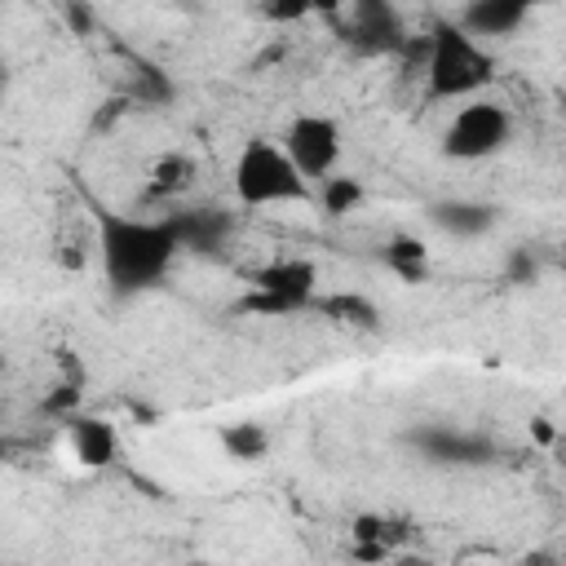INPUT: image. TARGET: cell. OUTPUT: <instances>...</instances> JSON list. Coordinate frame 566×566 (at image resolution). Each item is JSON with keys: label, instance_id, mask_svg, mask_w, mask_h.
I'll list each match as a JSON object with an SVG mask.
<instances>
[{"label": "cell", "instance_id": "obj_1", "mask_svg": "<svg viewBox=\"0 0 566 566\" xmlns=\"http://www.w3.org/2000/svg\"><path fill=\"white\" fill-rule=\"evenodd\" d=\"M181 252L186 248L168 212L164 217H133V212L97 217V256H102V274L115 301L159 287Z\"/></svg>", "mask_w": 566, "mask_h": 566}, {"label": "cell", "instance_id": "obj_2", "mask_svg": "<svg viewBox=\"0 0 566 566\" xmlns=\"http://www.w3.org/2000/svg\"><path fill=\"white\" fill-rule=\"evenodd\" d=\"M495 80V57L460 22H438L424 53V93L429 102H469Z\"/></svg>", "mask_w": 566, "mask_h": 566}, {"label": "cell", "instance_id": "obj_3", "mask_svg": "<svg viewBox=\"0 0 566 566\" xmlns=\"http://www.w3.org/2000/svg\"><path fill=\"white\" fill-rule=\"evenodd\" d=\"M234 195L248 208H265V203H310L314 186L305 181V172L292 164V155L279 142H248L234 159Z\"/></svg>", "mask_w": 566, "mask_h": 566}, {"label": "cell", "instance_id": "obj_4", "mask_svg": "<svg viewBox=\"0 0 566 566\" xmlns=\"http://www.w3.org/2000/svg\"><path fill=\"white\" fill-rule=\"evenodd\" d=\"M318 296V265L310 256H279L252 274V287L239 296L234 314H310Z\"/></svg>", "mask_w": 566, "mask_h": 566}, {"label": "cell", "instance_id": "obj_5", "mask_svg": "<svg viewBox=\"0 0 566 566\" xmlns=\"http://www.w3.org/2000/svg\"><path fill=\"white\" fill-rule=\"evenodd\" d=\"M509 137H513V115H509V106L486 102V97H469V102L447 119V128H442V155H447V159H464V164L491 159V155H500V150L509 146Z\"/></svg>", "mask_w": 566, "mask_h": 566}, {"label": "cell", "instance_id": "obj_6", "mask_svg": "<svg viewBox=\"0 0 566 566\" xmlns=\"http://www.w3.org/2000/svg\"><path fill=\"white\" fill-rule=\"evenodd\" d=\"M336 31L363 57H389V53H402L407 57V49L416 40L407 31V22H402V13H398L394 0H349Z\"/></svg>", "mask_w": 566, "mask_h": 566}, {"label": "cell", "instance_id": "obj_7", "mask_svg": "<svg viewBox=\"0 0 566 566\" xmlns=\"http://www.w3.org/2000/svg\"><path fill=\"white\" fill-rule=\"evenodd\" d=\"M407 442L416 447L420 460L442 464V469H486L504 455V447L491 433L455 429V424H416L407 429Z\"/></svg>", "mask_w": 566, "mask_h": 566}, {"label": "cell", "instance_id": "obj_8", "mask_svg": "<svg viewBox=\"0 0 566 566\" xmlns=\"http://www.w3.org/2000/svg\"><path fill=\"white\" fill-rule=\"evenodd\" d=\"M279 142L292 155V164L305 172L310 186H318L323 177L336 172V159H340V124L332 115L301 111V115H292V124L283 128Z\"/></svg>", "mask_w": 566, "mask_h": 566}, {"label": "cell", "instance_id": "obj_9", "mask_svg": "<svg viewBox=\"0 0 566 566\" xmlns=\"http://www.w3.org/2000/svg\"><path fill=\"white\" fill-rule=\"evenodd\" d=\"M535 0H469L460 9V27L478 40H509L531 18Z\"/></svg>", "mask_w": 566, "mask_h": 566}, {"label": "cell", "instance_id": "obj_10", "mask_svg": "<svg viewBox=\"0 0 566 566\" xmlns=\"http://www.w3.org/2000/svg\"><path fill=\"white\" fill-rule=\"evenodd\" d=\"M177 221V234H181V248L195 252V256H212L226 248L230 230H234V217L226 208H172L168 212Z\"/></svg>", "mask_w": 566, "mask_h": 566}, {"label": "cell", "instance_id": "obj_11", "mask_svg": "<svg viewBox=\"0 0 566 566\" xmlns=\"http://www.w3.org/2000/svg\"><path fill=\"white\" fill-rule=\"evenodd\" d=\"M62 424H66V433H71V451H75V460H80L84 469H106V464L119 455V433H115L111 420L75 411V416H66Z\"/></svg>", "mask_w": 566, "mask_h": 566}, {"label": "cell", "instance_id": "obj_12", "mask_svg": "<svg viewBox=\"0 0 566 566\" xmlns=\"http://www.w3.org/2000/svg\"><path fill=\"white\" fill-rule=\"evenodd\" d=\"M495 212L500 208L482 203V199H438V203H429V221L442 234H451V239H482V234H491Z\"/></svg>", "mask_w": 566, "mask_h": 566}, {"label": "cell", "instance_id": "obj_13", "mask_svg": "<svg viewBox=\"0 0 566 566\" xmlns=\"http://www.w3.org/2000/svg\"><path fill=\"white\" fill-rule=\"evenodd\" d=\"M310 314H318V318H327L336 327L363 332V336L380 332V305L371 296H363V292H318Z\"/></svg>", "mask_w": 566, "mask_h": 566}, {"label": "cell", "instance_id": "obj_14", "mask_svg": "<svg viewBox=\"0 0 566 566\" xmlns=\"http://www.w3.org/2000/svg\"><path fill=\"white\" fill-rule=\"evenodd\" d=\"M402 539H411V526L402 517H385V513L354 517V557H363V562H380V557L398 553Z\"/></svg>", "mask_w": 566, "mask_h": 566}, {"label": "cell", "instance_id": "obj_15", "mask_svg": "<svg viewBox=\"0 0 566 566\" xmlns=\"http://www.w3.org/2000/svg\"><path fill=\"white\" fill-rule=\"evenodd\" d=\"M172 93H177V84H172V75L159 62H150V57H133L128 62V71H124V97L133 106H168Z\"/></svg>", "mask_w": 566, "mask_h": 566}, {"label": "cell", "instance_id": "obj_16", "mask_svg": "<svg viewBox=\"0 0 566 566\" xmlns=\"http://www.w3.org/2000/svg\"><path fill=\"white\" fill-rule=\"evenodd\" d=\"M195 181V159L190 155H164L155 168H150V181L142 190V203H177V195H186Z\"/></svg>", "mask_w": 566, "mask_h": 566}, {"label": "cell", "instance_id": "obj_17", "mask_svg": "<svg viewBox=\"0 0 566 566\" xmlns=\"http://www.w3.org/2000/svg\"><path fill=\"white\" fill-rule=\"evenodd\" d=\"M385 265L402 283H424L429 279V248H424V239H416V234H389Z\"/></svg>", "mask_w": 566, "mask_h": 566}, {"label": "cell", "instance_id": "obj_18", "mask_svg": "<svg viewBox=\"0 0 566 566\" xmlns=\"http://www.w3.org/2000/svg\"><path fill=\"white\" fill-rule=\"evenodd\" d=\"M217 442H221V451H226L230 460H239V464H256V460H265V451H270V433H265V424H256V420L221 424V429H217Z\"/></svg>", "mask_w": 566, "mask_h": 566}, {"label": "cell", "instance_id": "obj_19", "mask_svg": "<svg viewBox=\"0 0 566 566\" xmlns=\"http://www.w3.org/2000/svg\"><path fill=\"white\" fill-rule=\"evenodd\" d=\"M318 203H323L327 217H345V212H354V208L363 203V186H358L354 177L332 172V177L318 181Z\"/></svg>", "mask_w": 566, "mask_h": 566}, {"label": "cell", "instance_id": "obj_20", "mask_svg": "<svg viewBox=\"0 0 566 566\" xmlns=\"http://www.w3.org/2000/svg\"><path fill=\"white\" fill-rule=\"evenodd\" d=\"M40 411H44V416H57V420L75 416V411H80V385H75V380L53 385V394L40 398Z\"/></svg>", "mask_w": 566, "mask_h": 566}, {"label": "cell", "instance_id": "obj_21", "mask_svg": "<svg viewBox=\"0 0 566 566\" xmlns=\"http://www.w3.org/2000/svg\"><path fill=\"white\" fill-rule=\"evenodd\" d=\"M504 274H509V283H531V279L539 274V261H535V252H531L526 243H517V248L509 252V261H504Z\"/></svg>", "mask_w": 566, "mask_h": 566}, {"label": "cell", "instance_id": "obj_22", "mask_svg": "<svg viewBox=\"0 0 566 566\" xmlns=\"http://www.w3.org/2000/svg\"><path fill=\"white\" fill-rule=\"evenodd\" d=\"M261 13L270 22H296V18L314 13V0H261Z\"/></svg>", "mask_w": 566, "mask_h": 566}, {"label": "cell", "instance_id": "obj_23", "mask_svg": "<svg viewBox=\"0 0 566 566\" xmlns=\"http://www.w3.org/2000/svg\"><path fill=\"white\" fill-rule=\"evenodd\" d=\"M62 13H66V22H75V31H80V35H84V31H88V22H93V18H88V9H84V0H62Z\"/></svg>", "mask_w": 566, "mask_h": 566}, {"label": "cell", "instance_id": "obj_24", "mask_svg": "<svg viewBox=\"0 0 566 566\" xmlns=\"http://www.w3.org/2000/svg\"><path fill=\"white\" fill-rule=\"evenodd\" d=\"M345 4H349V0H314V9H318V13H332V18L345 13Z\"/></svg>", "mask_w": 566, "mask_h": 566}]
</instances>
